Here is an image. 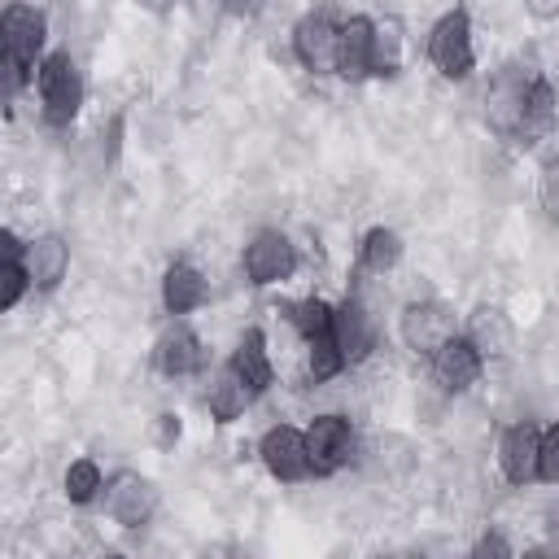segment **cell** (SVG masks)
Returning a JSON list of instances; mask_svg holds the SVG:
<instances>
[{"label": "cell", "mask_w": 559, "mask_h": 559, "mask_svg": "<svg viewBox=\"0 0 559 559\" xmlns=\"http://www.w3.org/2000/svg\"><path fill=\"white\" fill-rule=\"evenodd\" d=\"M472 555H476V559H485V555H498V559H507V555H515V546H511V542H507L498 528H485V533L472 542Z\"/></svg>", "instance_id": "f1b7e54d"}, {"label": "cell", "mask_w": 559, "mask_h": 559, "mask_svg": "<svg viewBox=\"0 0 559 559\" xmlns=\"http://www.w3.org/2000/svg\"><path fill=\"white\" fill-rule=\"evenodd\" d=\"M218 9H223L227 17H236V22H253V17L266 9V0H218Z\"/></svg>", "instance_id": "4dcf8cb0"}, {"label": "cell", "mask_w": 559, "mask_h": 559, "mask_svg": "<svg viewBox=\"0 0 559 559\" xmlns=\"http://www.w3.org/2000/svg\"><path fill=\"white\" fill-rule=\"evenodd\" d=\"M546 533H550V546H559V507L546 511Z\"/></svg>", "instance_id": "836d02e7"}, {"label": "cell", "mask_w": 559, "mask_h": 559, "mask_svg": "<svg viewBox=\"0 0 559 559\" xmlns=\"http://www.w3.org/2000/svg\"><path fill=\"white\" fill-rule=\"evenodd\" d=\"M537 450H542V424L537 419H511L498 432L493 459H498V472L511 489L537 485Z\"/></svg>", "instance_id": "5bb4252c"}, {"label": "cell", "mask_w": 559, "mask_h": 559, "mask_svg": "<svg viewBox=\"0 0 559 559\" xmlns=\"http://www.w3.org/2000/svg\"><path fill=\"white\" fill-rule=\"evenodd\" d=\"M26 266H31V284L35 293H57L70 275V240L61 231H39L26 240Z\"/></svg>", "instance_id": "ffe728a7"}, {"label": "cell", "mask_w": 559, "mask_h": 559, "mask_svg": "<svg viewBox=\"0 0 559 559\" xmlns=\"http://www.w3.org/2000/svg\"><path fill=\"white\" fill-rule=\"evenodd\" d=\"M463 336L485 354V362H498V358H507L511 345H515V323H511V314H507L502 306L480 301V306H472V310L463 314Z\"/></svg>", "instance_id": "e0dca14e"}, {"label": "cell", "mask_w": 559, "mask_h": 559, "mask_svg": "<svg viewBox=\"0 0 559 559\" xmlns=\"http://www.w3.org/2000/svg\"><path fill=\"white\" fill-rule=\"evenodd\" d=\"M537 205L550 223H559V153H546L537 166Z\"/></svg>", "instance_id": "4316f807"}, {"label": "cell", "mask_w": 559, "mask_h": 559, "mask_svg": "<svg viewBox=\"0 0 559 559\" xmlns=\"http://www.w3.org/2000/svg\"><path fill=\"white\" fill-rule=\"evenodd\" d=\"M424 57H428V66H432L441 79H450V83H463V79L476 74V26H472L467 4H450V9L428 26Z\"/></svg>", "instance_id": "3957f363"}, {"label": "cell", "mask_w": 559, "mask_h": 559, "mask_svg": "<svg viewBox=\"0 0 559 559\" xmlns=\"http://www.w3.org/2000/svg\"><path fill=\"white\" fill-rule=\"evenodd\" d=\"M44 57H48V13L31 0H9L0 13V79L9 109L26 87H35Z\"/></svg>", "instance_id": "6da1fadb"}, {"label": "cell", "mask_w": 559, "mask_h": 559, "mask_svg": "<svg viewBox=\"0 0 559 559\" xmlns=\"http://www.w3.org/2000/svg\"><path fill=\"white\" fill-rule=\"evenodd\" d=\"M454 332H463V314L441 301V297H419V301H406L402 314H397V341L415 354V358H428L441 341H450Z\"/></svg>", "instance_id": "ba28073f"}, {"label": "cell", "mask_w": 559, "mask_h": 559, "mask_svg": "<svg viewBox=\"0 0 559 559\" xmlns=\"http://www.w3.org/2000/svg\"><path fill=\"white\" fill-rule=\"evenodd\" d=\"M205 367H210V349L201 332L188 319H170L153 341V371L166 380H188V376H201Z\"/></svg>", "instance_id": "8fae6325"}, {"label": "cell", "mask_w": 559, "mask_h": 559, "mask_svg": "<svg viewBox=\"0 0 559 559\" xmlns=\"http://www.w3.org/2000/svg\"><path fill=\"white\" fill-rule=\"evenodd\" d=\"M253 402H258V397L249 393V384H245L227 362H223V367L210 376V384H205V411H210L214 424H236Z\"/></svg>", "instance_id": "7402d4cb"}, {"label": "cell", "mask_w": 559, "mask_h": 559, "mask_svg": "<svg viewBox=\"0 0 559 559\" xmlns=\"http://www.w3.org/2000/svg\"><path fill=\"white\" fill-rule=\"evenodd\" d=\"M35 96H39V118L52 131H70L83 100H87V79L79 70V57L70 48H48L35 74Z\"/></svg>", "instance_id": "7a4b0ae2"}, {"label": "cell", "mask_w": 559, "mask_h": 559, "mask_svg": "<svg viewBox=\"0 0 559 559\" xmlns=\"http://www.w3.org/2000/svg\"><path fill=\"white\" fill-rule=\"evenodd\" d=\"M559 127V92L550 83V74H533L528 83V100H524V118H520V131H515V144L511 148H537L542 140H550Z\"/></svg>", "instance_id": "2e32d148"}, {"label": "cell", "mask_w": 559, "mask_h": 559, "mask_svg": "<svg viewBox=\"0 0 559 559\" xmlns=\"http://www.w3.org/2000/svg\"><path fill=\"white\" fill-rule=\"evenodd\" d=\"M428 380L445 393V397H463L467 389H476L480 384V376H485V354L463 336V332H454L450 341H441L428 358Z\"/></svg>", "instance_id": "30bf717a"}, {"label": "cell", "mask_w": 559, "mask_h": 559, "mask_svg": "<svg viewBox=\"0 0 559 559\" xmlns=\"http://www.w3.org/2000/svg\"><path fill=\"white\" fill-rule=\"evenodd\" d=\"M284 314H288V323L301 341H314V336L332 332V301H323V297H301V301L284 306Z\"/></svg>", "instance_id": "484cf974"}, {"label": "cell", "mask_w": 559, "mask_h": 559, "mask_svg": "<svg viewBox=\"0 0 559 559\" xmlns=\"http://www.w3.org/2000/svg\"><path fill=\"white\" fill-rule=\"evenodd\" d=\"M336 48H341V17L328 4L306 9L288 31V52L310 79L336 74Z\"/></svg>", "instance_id": "8992f818"}, {"label": "cell", "mask_w": 559, "mask_h": 559, "mask_svg": "<svg viewBox=\"0 0 559 559\" xmlns=\"http://www.w3.org/2000/svg\"><path fill=\"white\" fill-rule=\"evenodd\" d=\"M135 4H140L144 13H153V17H166V13H170L179 0H135Z\"/></svg>", "instance_id": "d6a6232c"}, {"label": "cell", "mask_w": 559, "mask_h": 559, "mask_svg": "<svg viewBox=\"0 0 559 559\" xmlns=\"http://www.w3.org/2000/svg\"><path fill=\"white\" fill-rule=\"evenodd\" d=\"M537 485H559V419L542 428V450H537Z\"/></svg>", "instance_id": "83f0119b"}, {"label": "cell", "mask_w": 559, "mask_h": 559, "mask_svg": "<svg viewBox=\"0 0 559 559\" xmlns=\"http://www.w3.org/2000/svg\"><path fill=\"white\" fill-rule=\"evenodd\" d=\"M402 258H406L402 231H393V227H384V223H376V227L362 231V240H358V266H362L367 275H389V271L402 266Z\"/></svg>", "instance_id": "603a6c76"}, {"label": "cell", "mask_w": 559, "mask_h": 559, "mask_svg": "<svg viewBox=\"0 0 559 559\" xmlns=\"http://www.w3.org/2000/svg\"><path fill=\"white\" fill-rule=\"evenodd\" d=\"M371 39H376V17H371V13H349V17H341L336 79H345V83L371 79Z\"/></svg>", "instance_id": "d6986e66"}, {"label": "cell", "mask_w": 559, "mask_h": 559, "mask_svg": "<svg viewBox=\"0 0 559 559\" xmlns=\"http://www.w3.org/2000/svg\"><path fill=\"white\" fill-rule=\"evenodd\" d=\"M297 266H301V253L288 240V231H280V227H258L240 249V271L253 288L288 284L297 275Z\"/></svg>", "instance_id": "52a82bcc"}, {"label": "cell", "mask_w": 559, "mask_h": 559, "mask_svg": "<svg viewBox=\"0 0 559 559\" xmlns=\"http://www.w3.org/2000/svg\"><path fill=\"white\" fill-rule=\"evenodd\" d=\"M105 485H109V476L87 454L83 459H70L66 472H61V493H66L70 507H96L105 498Z\"/></svg>", "instance_id": "d4e9b609"}, {"label": "cell", "mask_w": 559, "mask_h": 559, "mask_svg": "<svg viewBox=\"0 0 559 559\" xmlns=\"http://www.w3.org/2000/svg\"><path fill=\"white\" fill-rule=\"evenodd\" d=\"M406 66V31L397 17H376V39H371V79H397Z\"/></svg>", "instance_id": "cb8c5ba5"}, {"label": "cell", "mask_w": 559, "mask_h": 559, "mask_svg": "<svg viewBox=\"0 0 559 559\" xmlns=\"http://www.w3.org/2000/svg\"><path fill=\"white\" fill-rule=\"evenodd\" d=\"M227 367L249 384L253 397L271 393V384H275V358H271L266 332H262V328H245V332L236 336L231 354H227Z\"/></svg>", "instance_id": "ac0fdd59"}, {"label": "cell", "mask_w": 559, "mask_h": 559, "mask_svg": "<svg viewBox=\"0 0 559 559\" xmlns=\"http://www.w3.org/2000/svg\"><path fill=\"white\" fill-rule=\"evenodd\" d=\"M179 437H183V419H179L175 411H162V415H157V445L170 450Z\"/></svg>", "instance_id": "f546056e"}, {"label": "cell", "mask_w": 559, "mask_h": 559, "mask_svg": "<svg viewBox=\"0 0 559 559\" xmlns=\"http://www.w3.org/2000/svg\"><path fill=\"white\" fill-rule=\"evenodd\" d=\"M157 297H162V310L170 319H188L192 310H201L210 301V280L197 262L188 258H175L166 271H162V284H157Z\"/></svg>", "instance_id": "9a60e30c"}, {"label": "cell", "mask_w": 559, "mask_h": 559, "mask_svg": "<svg viewBox=\"0 0 559 559\" xmlns=\"http://www.w3.org/2000/svg\"><path fill=\"white\" fill-rule=\"evenodd\" d=\"M537 66L528 61H502L489 83H485V96H480V118H485V131L502 144H515V131H520V118H524V100H528V83H533Z\"/></svg>", "instance_id": "277c9868"}, {"label": "cell", "mask_w": 559, "mask_h": 559, "mask_svg": "<svg viewBox=\"0 0 559 559\" xmlns=\"http://www.w3.org/2000/svg\"><path fill=\"white\" fill-rule=\"evenodd\" d=\"M258 463L266 467L271 480L280 485H301L310 480V454H306V428L297 424H271L258 437Z\"/></svg>", "instance_id": "4fadbf2b"}, {"label": "cell", "mask_w": 559, "mask_h": 559, "mask_svg": "<svg viewBox=\"0 0 559 559\" xmlns=\"http://www.w3.org/2000/svg\"><path fill=\"white\" fill-rule=\"evenodd\" d=\"M306 454H310V476L314 480H332V476H341L345 467L358 463L362 437H358L349 415L323 411V415H314L306 424Z\"/></svg>", "instance_id": "5b68a950"}, {"label": "cell", "mask_w": 559, "mask_h": 559, "mask_svg": "<svg viewBox=\"0 0 559 559\" xmlns=\"http://www.w3.org/2000/svg\"><path fill=\"white\" fill-rule=\"evenodd\" d=\"M100 507H105V515H109L118 528L135 533V528H148V524H153V515H157V507H162V493H157V485H153L148 476L122 467V472L109 476Z\"/></svg>", "instance_id": "9c48e42d"}, {"label": "cell", "mask_w": 559, "mask_h": 559, "mask_svg": "<svg viewBox=\"0 0 559 559\" xmlns=\"http://www.w3.org/2000/svg\"><path fill=\"white\" fill-rule=\"evenodd\" d=\"M520 4L533 22H555L559 17V0H520Z\"/></svg>", "instance_id": "1f68e13d"}, {"label": "cell", "mask_w": 559, "mask_h": 559, "mask_svg": "<svg viewBox=\"0 0 559 559\" xmlns=\"http://www.w3.org/2000/svg\"><path fill=\"white\" fill-rule=\"evenodd\" d=\"M332 341L345 358V367H362L376 345H380V323L371 314V306L358 297V293H345L336 306H332Z\"/></svg>", "instance_id": "7c38bea8"}, {"label": "cell", "mask_w": 559, "mask_h": 559, "mask_svg": "<svg viewBox=\"0 0 559 559\" xmlns=\"http://www.w3.org/2000/svg\"><path fill=\"white\" fill-rule=\"evenodd\" d=\"M31 293H35V284H31V266H26V240L13 227H4L0 231V310L4 314L17 310Z\"/></svg>", "instance_id": "44dd1931"}]
</instances>
